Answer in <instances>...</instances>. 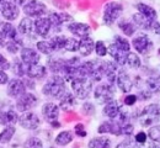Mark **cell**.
Listing matches in <instances>:
<instances>
[{
	"label": "cell",
	"instance_id": "obj_1",
	"mask_svg": "<svg viewBox=\"0 0 160 148\" xmlns=\"http://www.w3.org/2000/svg\"><path fill=\"white\" fill-rule=\"evenodd\" d=\"M43 94L49 98H56V99H60L67 91H65V82L64 79L59 77V75H54L52 77L42 89Z\"/></svg>",
	"mask_w": 160,
	"mask_h": 148
},
{
	"label": "cell",
	"instance_id": "obj_2",
	"mask_svg": "<svg viewBox=\"0 0 160 148\" xmlns=\"http://www.w3.org/2000/svg\"><path fill=\"white\" fill-rule=\"evenodd\" d=\"M160 121V106L152 104L145 106L139 115V124L143 127L155 125Z\"/></svg>",
	"mask_w": 160,
	"mask_h": 148
},
{
	"label": "cell",
	"instance_id": "obj_3",
	"mask_svg": "<svg viewBox=\"0 0 160 148\" xmlns=\"http://www.w3.org/2000/svg\"><path fill=\"white\" fill-rule=\"evenodd\" d=\"M70 83H72V88H73L75 98L86 99L90 95L91 89H92V80L90 78H85V77L75 78Z\"/></svg>",
	"mask_w": 160,
	"mask_h": 148
},
{
	"label": "cell",
	"instance_id": "obj_4",
	"mask_svg": "<svg viewBox=\"0 0 160 148\" xmlns=\"http://www.w3.org/2000/svg\"><path fill=\"white\" fill-rule=\"evenodd\" d=\"M122 10H123V8L118 3L106 4L105 10H103V22L106 25H112L120 18V15L122 14Z\"/></svg>",
	"mask_w": 160,
	"mask_h": 148
},
{
	"label": "cell",
	"instance_id": "obj_5",
	"mask_svg": "<svg viewBox=\"0 0 160 148\" xmlns=\"http://www.w3.org/2000/svg\"><path fill=\"white\" fill-rule=\"evenodd\" d=\"M94 96L100 104H106L115 96V88L112 84H100L96 86Z\"/></svg>",
	"mask_w": 160,
	"mask_h": 148
},
{
	"label": "cell",
	"instance_id": "obj_6",
	"mask_svg": "<svg viewBox=\"0 0 160 148\" xmlns=\"http://www.w3.org/2000/svg\"><path fill=\"white\" fill-rule=\"evenodd\" d=\"M47 11L46 5L37 0H30L26 5H23V13L31 18H40Z\"/></svg>",
	"mask_w": 160,
	"mask_h": 148
},
{
	"label": "cell",
	"instance_id": "obj_7",
	"mask_svg": "<svg viewBox=\"0 0 160 148\" xmlns=\"http://www.w3.org/2000/svg\"><path fill=\"white\" fill-rule=\"evenodd\" d=\"M37 104V98L31 94V93H23L22 95L19 96L18 101H16V107L21 112L28 111L30 109H32L33 106Z\"/></svg>",
	"mask_w": 160,
	"mask_h": 148
},
{
	"label": "cell",
	"instance_id": "obj_8",
	"mask_svg": "<svg viewBox=\"0 0 160 148\" xmlns=\"http://www.w3.org/2000/svg\"><path fill=\"white\" fill-rule=\"evenodd\" d=\"M19 122L21 127L26 130H36L40 125V119L33 112H26L21 117H19Z\"/></svg>",
	"mask_w": 160,
	"mask_h": 148
},
{
	"label": "cell",
	"instance_id": "obj_9",
	"mask_svg": "<svg viewBox=\"0 0 160 148\" xmlns=\"http://www.w3.org/2000/svg\"><path fill=\"white\" fill-rule=\"evenodd\" d=\"M1 15L4 19L8 21H12L19 16V8L15 3L6 1L5 4L1 5Z\"/></svg>",
	"mask_w": 160,
	"mask_h": 148
},
{
	"label": "cell",
	"instance_id": "obj_10",
	"mask_svg": "<svg viewBox=\"0 0 160 148\" xmlns=\"http://www.w3.org/2000/svg\"><path fill=\"white\" fill-rule=\"evenodd\" d=\"M132 43H133L134 49H136L138 53H143V54H145V53L152 48V44H153L152 41L149 40V37L145 36V35H140V36L134 37Z\"/></svg>",
	"mask_w": 160,
	"mask_h": 148
},
{
	"label": "cell",
	"instance_id": "obj_11",
	"mask_svg": "<svg viewBox=\"0 0 160 148\" xmlns=\"http://www.w3.org/2000/svg\"><path fill=\"white\" fill-rule=\"evenodd\" d=\"M26 90V85L25 82H22L20 79H12L10 80V83L8 85V94L11 98H18L22 95Z\"/></svg>",
	"mask_w": 160,
	"mask_h": 148
},
{
	"label": "cell",
	"instance_id": "obj_12",
	"mask_svg": "<svg viewBox=\"0 0 160 148\" xmlns=\"http://www.w3.org/2000/svg\"><path fill=\"white\" fill-rule=\"evenodd\" d=\"M51 27H52V22L49 20V18H40L35 22V31L38 36H42V37L48 36Z\"/></svg>",
	"mask_w": 160,
	"mask_h": 148
},
{
	"label": "cell",
	"instance_id": "obj_13",
	"mask_svg": "<svg viewBox=\"0 0 160 148\" xmlns=\"http://www.w3.org/2000/svg\"><path fill=\"white\" fill-rule=\"evenodd\" d=\"M116 82H117V85L123 93H129L133 88V82L131 79V77L126 73V72H120L116 77Z\"/></svg>",
	"mask_w": 160,
	"mask_h": 148
},
{
	"label": "cell",
	"instance_id": "obj_14",
	"mask_svg": "<svg viewBox=\"0 0 160 148\" xmlns=\"http://www.w3.org/2000/svg\"><path fill=\"white\" fill-rule=\"evenodd\" d=\"M46 68L40 64H26V75L31 79H41L46 75Z\"/></svg>",
	"mask_w": 160,
	"mask_h": 148
},
{
	"label": "cell",
	"instance_id": "obj_15",
	"mask_svg": "<svg viewBox=\"0 0 160 148\" xmlns=\"http://www.w3.org/2000/svg\"><path fill=\"white\" fill-rule=\"evenodd\" d=\"M42 114L44 116V119L48 121V122H52V121H56L59 116V107L56 105V104H52V103H48L42 107Z\"/></svg>",
	"mask_w": 160,
	"mask_h": 148
},
{
	"label": "cell",
	"instance_id": "obj_16",
	"mask_svg": "<svg viewBox=\"0 0 160 148\" xmlns=\"http://www.w3.org/2000/svg\"><path fill=\"white\" fill-rule=\"evenodd\" d=\"M68 30H69L73 35H75V36L82 38V37H86V36L89 35V32H90V26L86 25V23H81V22H73V23H70V25L68 26Z\"/></svg>",
	"mask_w": 160,
	"mask_h": 148
},
{
	"label": "cell",
	"instance_id": "obj_17",
	"mask_svg": "<svg viewBox=\"0 0 160 148\" xmlns=\"http://www.w3.org/2000/svg\"><path fill=\"white\" fill-rule=\"evenodd\" d=\"M107 51L110 52L111 57L115 59V62H116L117 64H122V65L126 64V59H127V54H128V52H126V51H123V49L118 48L115 43H112Z\"/></svg>",
	"mask_w": 160,
	"mask_h": 148
},
{
	"label": "cell",
	"instance_id": "obj_18",
	"mask_svg": "<svg viewBox=\"0 0 160 148\" xmlns=\"http://www.w3.org/2000/svg\"><path fill=\"white\" fill-rule=\"evenodd\" d=\"M21 59L26 64H36L40 62V54L32 48H22Z\"/></svg>",
	"mask_w": 160,
	"mask_h": 148
},
{
	"label": "cell",
	"instance_id": "obj_19",
	"mask_svg": "<svg viewBox=\"0 0 160 148\" xmlns=\"http://www.w3.org/2000/svg\"><path fill=\"white\" fill-rule=\"evenodd\" d=\"M99 133H112L116 136H120L121 133V122L116 121H107L101 124L99 127Z\"/></svg>",
	"mask_w": 160,
	"mask_h": 148
},
{
	"label": "cell",
	"instance_id": "obj_20",
	"mask_svg": "<svg viewBox=\"0 0 160 148\" xmlns=\"http://www.w3.org/2000/svg\"><path fill=\"white\" fill-rule=\"evenodd\" d=\"M19 121V116L12 110H2L0 112V125H15Z\"/></svg>",
	"mask_w": 160,
	"mask_h": 148
},
{
	"label": "cell",
	"instance_id": "obj_21",
	"mask_svg": "<svg viewBox=\"0 0 160 148\" xmlns=\"http://www.w3.org/2000/svg\"><path fill=\"white\" fill-rule=\"evenodd\" d=\"M0 37L4 40L16 38V30L10 22H0Z\"/></svg>",
	"mask_w": 160,
	"mask_h": 148
},
{
	"label": "cell",
	"instance_id": "obj_22",
	"mask_svg": "<svg viewBox=\"0 0 160 148\" xmlns=\"http://www.w3.org/2000/svg\"><path fill=\"white\" fill-rule=\"evenodd\" d=\"M94 48H95V42H94L92 38H90L89 36L82 37L81 41H79V49H78V51L80 52V54L84 56V57L89 56V54L92 52Z\"/></svg>",
	"mask_w": 160,
	"mask_h": 148
},
{
	"label": "cell",
	"instance_id": "obj_23",
	"mask_svg": "<svg viewBox=\"0 0 160 148\" xmlns=\"http://www.w3.org/2000/svg\"><path fill=\"white\" fill-rule=\"evenodd\" d=\"M121 106L118 105L117 101L115 100H110L108 103H106V106L103 107V114L110 117V119H117L118 114H120Z\"/></svg>",
	"mask_w": 160,
	"mask_h": 148
},
{
	"label": "cell",
	"instance_id": "obj_24",
	"mask_svg": "<svg viewBox=\"0 0 160 148\" xmlns=\"http://www.w3.org/2000/svg\"><path fill=\"white\" fill-rule=\"evenodd\" d=\"M133 21H134V25L138 26L140 28H144V30H152V25H153V19H149L142 14H137L133 16Z\"/></svg>",
	"mask_w": 160,
	"mask_h": 148
},
{
	"label": "cell",
	"instance_id": "obj_25",
	"mask_svg": "<svg viewBox=\"0 0 160 148\" xmlns=\"http://www.w3.org/2000/svg\"><path fill=\"white\" fill-rule=\"evenodd\" d=\"M75 105V95L70 94V93H65L62 98H60V109H63L64 111H69L70 109H73Z\"/></svg>",
	"mask_w": 160,
	"mask_h": 148
},
{
	"label": "cell",
	"instance_id": "obj_26",
	"mask_svg": "<svg viewBox=\"0 0 160 148\" xmlns=\"http://www.w3.org/2000/svg\"><path fill=\"white\" fill-rule=\"evenodd\" d=\"M35 28V23L30 18H25L22 19L19 25V32L21 35H31L32 31Z\"/></svg>",
	"mask_w": 160,
	"mask_h": 148
},
{
	"label": "cell",
	"instance_id": "obj_27",
	"mask_svg": "<svg viewBox=\"0 0 160 148\" xmlns=\"http://www.w3.org/2000/svg\"><path fill=\"white\" fill-rule=\"evenodd\" d=\"M137 9H138V11H139L142 15H144V16H147L149 19H153V20L157 19V11L152 6L145 5L143 3H139V4H137Z\"/></svg>",
	"mask_w": 160,
	"mask_h": 148
},
{
	"label": "cell",
	"instance_id": "obj_28",
	"mask_svg": "<svg viewBox=\"0 0 160 148\" xmlns=\"http://www.w3.org/2000/svg\"><path fill=\"white\" fill-rule=\"evenodd\" d=\"M111 146V141L107 137H95L89 142L90 148H107Z\"/></svg>",
	"mask_w": 160,
	"mask_h": 148
},
{
	"label": "cell",
	"instance_id": "obj_29",
	"mask_svg": "<svg viewBox=\"0 0 160 148\" xmlns=\"http://www.w3.org/2000/svg\"><path fill=\"white\" fill-rule=\"evenodd\" d=\"M67 67V61L64 59H53L49 62V68L54 74H63Z\"/></svg>",
	"mask_w": 160,
	"mask_h": 148
},
{
	"label": "cell",
	"instance_id": "obj_30",
	"mask_svg": "<svg viewBox=\"0 0 160 148\" xmlns=\"http://www.w3.org/2000/svg\"><path fill=\"white\" fill-rule=\"evenodd\" d=\"M49 20H51L53 26H59L63 22L72 21V16H69L68 14H57V13H54V14H52L49 16Z\"/></svg>",
	"mask_w": 160,
	"mask_h": 148
},
{
	"label": "cell",
	"instance_id": "obj_31",
	"mask_svg": "<svg viewBox=\"0 0 160 148\" xmlns=\"http://www.w3.org/2000/svg\"><path fill=\"white\" fill-rule=\"evenodd\" d=\"M73 141V133L70 131H63L56 138V143L58 146H67L68 143H70Z\"/></svg>",
	"mask_w": 160,
	"mask_h": 148
},
{
	"label": "cell",
	"instance_id": "obj_32",
	"mask_svg": "<svg viewBox=\"0 0 160 148\" xmlns=\"http://www.w3.org/2000/svg\"><path fill=\"white\" fill-rule=\"evenodd\" d=\"M147 86L150 93H160V75L159 77H150L147 80Z\"/></svg>",
	"mask_w": 160,
	"mask_h": 148
},
{
	"label": "cell",
	"instance_id": "obj_33",
	"mask_svg": "<svg viewBox=\"0 0 160 148\" xmlns=\"http://www.w3.org/2000/svg\"><path fill=\"white\" fill-rule=\"evenodd\" d=\"M118 26H120L121 30L123 31V33L127 35V36H132L136 32V28H137V26L134 23H132V22L129 21H126V20H122Z\"/></svg>",
	"mask_w": 160,
	"mask_h": 148
},
{
	"label": "cell",
	"instance_id": "obj_34",
	"mask_svg": "<svg viewBox=\"0 0 160 148\" xmlns=\"http://www.w3.org/2000/svg\"><path fill=\"white\" fill-rule=\"evenodd\" d=\"M14 133H15V127L9 125V126L0 133V143H8V142H10V140L14 136Z\"/></svg>",
	"mask_w": 160,
	"mask_h": 148
},
{
	"label": "cell",
	"instance_id": "obj_35",
	"mask_svg": "<svg viewBox=\"0 0 160 148\" xmlns=\"http://www.w3.org/2000/svg\"><path fill=\"white\" fill-rule=\"evenodd\" d=\"M126 64H127L128 67L133 68V69L139 68L140 67L139 57H138L136 53H131V52H128V54H127V59H126Z\"/></svg>",
	"mask_w": 160,
	"mask_h": 148
},
{
	"label": "cell",
	"instance_id": "obj_36",
	"mask_svg": "<svg viewBox=\"0 0 160 148\" xmlns=\"http://www.w3.org/2000/svg\"><path fill=\"white\" fill-rule=\"evenodd\" d=\"M64 49H67L68 52H75L79 49V41L75 38H65L64 43Z\"/></svg>",
	"mask_w": 160,
	"mask_h": 148
},
{
	"label": "cell",
	"instance_id": "obj_37",
	"mask_svg": "<svg viewBox=\"0 0 160 148\" xmlns=\"http://www.w3.org/2000/svg\"><path fill=\"white\" fill-rule=\"evenodd\" d=\"M37 48H38V51H40L41 53H43V54H52L53 52H54V49H53V47H52V44L49 42H47V41H41V42L37 43Z\"/></svg>",
	"mask_w": 160,
	"mask_h": 148
},
{
	"label": "cell",
	"instance_id": "obj_38",
	"mask_svg": "<svg viewBox=\"0 0 160 148\" xmlns=\"http://www.w3.org/2000/svg\"><path fill=\"white\" fill-rule=\"evenodd\" d=\"M49 43L52 44L54 51H59L62 48H64V43H65V37L64 36H54Z\"/></svg>",
	"mask_w": 160,
	"mask_h": 148
},
{
	"label": "cell",
	"instance_id": "obj_39",
	"mask_svg": "<svg viewBox=\"0 0 160 148\" xmlns=\"http://www.w3.org/2000/svg\"><path fill=\"white\" fill-rule=\"evenodd\" d=\"M12 70H14V73H15L16 75H19V77H23V75H26V63L23 64V62L21 63L19 59H16V61L14 62Z\"/></svg>",
	"mask_w": 160,
	"mask_h": 148
},
{
	"label": "cell",
	"instance_id": "obj_40",
	"mask_svg": "<svg viewBox=\"0 0 160 148\" xmlns=\"http://www.w3.org/2000/svg\"><path fill=\"white\" fill-rule=\"evenodd\" d=\"M115 44H116L118 48H121V49H123V51H126V52H129L131 46H129V42H128L124 37L116 36V37H115Z\"/></svg>",
	"mask_w": 160,
	"mask_h": 148
},
{
	"label": "cell",
	"instance_id": "obj_41",
	"mask_svg": "<svg viewBox=\"0 0 160 148\" xmlns=\"http://www.w3.org/2000/svg\"><path fill=\"white\" fill-rule=\"evenodd\" d=\"M5 47H6V49L10 52V53H16L19 49H20V42L19 41H15V38L14 40H9L8 42L5 43Z\"/></svg>",
	"mask_w": 160,
	"mask_h": 148
},
{
	"label": "cell",
	"instance_id": "obj_42",
	"mask_svg": "<svg viewBox=\"0 0 160 148\" xmlns=\"http://www.w3.org/2000/svg\"><path fill=\"white\" fill-rule=\"evenodd\" d=\"M148 135H149L150 140H153L154 142H160V126L154 125L153 127H150Z\"/></svg>",
	"mask_w": 160,
	"mask_h": 148
},
{
	"label": "cell",
	"instance_id": "obj_43",
	"mask_svg": "<svg viewBox=\"0 0 160 148\" xmlns=\"http://www.w3.org/2000/svg\"><path fill=\"white\" fill-rule=\"evenodd\" d=\"M95 51H96V54L100 56V57H103L107 54V48L105 46V43L102 41H98L95 43Z\"/></svg>",
	"mask_w": 160,
	"mask_h": 148
},
{
	"label": "cell",
	"instance_id": "obj_44",
	"mask_svg": "<svg viewBox=\"0 0 160 148\" xmlns=\"http://www.w3.org/2000/svg\"><path fill=\"white\" fill-rule=\"evenodd\" d=\"M26 147H35V148H41L43 147V143L40 138H36V137H32V138H28L25 143Z\"/></svg>",
	"mask_w": 160,
	"mask_h": 148
},
{
	"label": "cell",
	"instance_id": "obj_45",
	"mask_svg": "<svg viewBox=\"0 0 160 148\" xmlns=\"http://www.w3.org/2000/svg\"><path fill=\"white\" fill-rule=\"evenodd\" d=\"M132 132H133V125H131L129 122H123V124H121V133H122V135L129 136Z\"/></svg>",
	"mask_w": 160,
	"mask_h": 148
},
{
	"label": "cell",
	"instance_id": "obj_46",
	"mask_svg": "<svg viewBox=\"0 0 160 148\" xmlns=\"http://www.w3.org/2000/svg\"><path fill=\"white\" fill-rule=\"evenodd\" d=\"M136 101H137V96L136 95H132V94H129V95H127L126 98H124V104L128 106H132L136 104Z\"/></svg>",
	"mask_w": 160,
	"mask_h": 148
},
{
	"label": "cell",
	"instance_id": "obj_47",
	"mask_svg": "<svg viewBox=\"0 0 160 148\" xmlns=\"http://www.w3.org/2000/svg\"><path fill=\"white\" fill-rule=\"evenodd\" d=\"M9 68H10V63L8 62V59H6L4 56L0 54V69H1V70H6V69H9Z\"/></svg>",
	"mask_w": 160,
	"mask_h": 148
},
{
	"label": "cell",
	"instance_id": "obj_48",
	"mask_svg": "<svg viewBox=\"0 0 160 148\" xmlns=\"http://www.w3.org/2000/svg\"><path fill=\"white\" fill-rule=\"evenodd\" d=\"M145 141H147V135H145V132H139V133L136 135V142L143 145V143H145Z\"/></svg>",
	"mask_w": 160,
	"mask_h": 148
},
{
	"label": "cell",
	"instance_id": "obj_49",
	"mask_svg": "<svg viewBox=\"0 0 160 148\" xmlns=\"http://www.w3.org/2000/svg\"><path fill=\"white\" fill-rule=\"evenodd\" d=\"M82 110H84V112H85L86 115H92V114H94V106L91 105L90 103L84 104V106H82Z\"/></svg>",
	"mask_w": 160,
	"mask_h": 148
},
{
	"label": "cell",
	"instance_id": "obj_50",
	"mask_svg": "<svg viewBox=\"0 0 160 148\" xmlns=\"http://www.w3.org/2000/svg\"><path fill=\"white\" fill-rule=\"evenodd\" d=\"M75 132H77V135L80 136V137H85V136H86V131L84 130V127H82L81 124L75 126Z\"/></svg>",
	"mask_w": 160,
	"mask_h": 148
},
{
	"label": "cell",
	"instance_id": "obj_51",
	"mask_svg": "<svg viewBox=\"0 0 160 148\" xmlns=\"http://www.w3.org/2000/svg\"><path fill=\"white\" fill-rule=\"evenodd\" d=\"M8 82H9V77H8V74H6L4 70L0 69V84H6Z\"/></svg>",
	"mask_w": 160,
	"mask_h": 148
},
{
	"label": "cell",
	"instance_id": "obj_52",
	"mask_svg": "<svg viewBox=\"0 0 160 148\" xmlns=\"http://www.w3.org/2000/svg\"><path fill=\"white\" fill-rule=\"evenodd\" d=\"M150 31H153V32H155L157 35H160V23L158 21H153V25H152V30Z\"/></svg>",
	"mask_w": 160,
	"mask_h": 148
},
{
	"label": "cell",
	"instance_id": "obj_53",
	"mask_svg": "<svg viewBox=\"0 0 160 148\" xmlns=\"http://www.w3.org/2000/svg\"><path fill=\"white\" fill-rule=\"evenodd\" d=\"M129 146H131V141H129V140H126V141L121 142V145H118L117 147L121 148V147H129Z\"/></svg>",
	"mask_w": 160,
	"mask_h": 148
},
{
	"label": "cell",
	"instance_id": "obj_54",
	"mask_svg": "<svg viewBox=\"0 0 160 148\" xmlns=\"http://www.w3.org/2000/svg\"><path fill=\"white\" fill-rule=\"evenodd\" d=\"M28 1H30V0H14V3H15L16 5H26Z\"/></svg>",
	"mask_w": 160,
	"mask_h": 148
},
{
	"label": "cell",
	"instance_id": "obj_55",
	"mask_svg": "<svg viewBox=\"0 0 160 148\" xmlns=\"http://www.w3.org/2000/svg\"><path fill=\"white\" fill-rule=\"evenodd\" d=\"M51 125H52L53 127H59L60 126V124L57 121V120H56V121H52V122H51Z\"/></svg>",
	"mask_w": 160,
	"mask_h": 148
},
{
	"label": "cell",
	"instance_id": "obj_56",
	"mask_svg": "<svg viewBox=\"0 0 160 148\" xmlns=\"http://www.w3.org/2000/svg\"><path fill=\"white\" fill-rule=\"evenodd\" d=\"M0 44H1V46H4V44H5V40H4V38H1V37H0Z\"/></svg>",
	"mask_w": 160,
	"mask_h": 148
},
{
	"label": "cell",
	"instance_id": "obj_57",
	"mask_svg": "<svg viewBox=\"0 0 160 148\" xmlns=\"http://www.w3.org/2000/svg\"><path fill=\"white\" fill-rule=\"evenodd\" d=\"M6 1H9V0H0V5H2V4H5Z\"/></svg>",
	"mask_w": 160,
	"mask_h": 148
}]
</instances>
